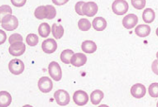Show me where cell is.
I'll return each mask as SVG.
<instances>
[{
  "label": "cell",
  "mask_w": 158,
  "mask_h": 107,
  "mask_svg": "<svg viewBox=\"0 0 158 107\" xmlns=\"http://www.w3.org/2000/svg\"><path fill=\"white\" fill-rule=\"evenodd\" d=\"M52 2L56 5H61L67 3L68 1H52Z\"/></svg>",
  "instance_id": "obj_35"
},
{
  "label": "cell",
  "mask_w": 158,
  "mask_h": 107,
  "mask_svg": "<svg viewBox=\"0 0 158 107\" xmlns=\"http://www.w3.org/2000/svg\"><path fill=\"white\" fill-rule=\"evenodd\" d=\"M151 29L150 27L147 25H138L135 29V33L137 36L141 38H144L149 36Z\"/></svg>",
  "instance_id": "obj_16"
},
{
  "label": "cell",
  "mask_w": 158,
  "mask_h": 107,
  "mask_svg": "<svg viewBox=\"0 0 158 107\" xmlns=\"http://www.w3.org/2000/svg\"><path fill=\"white\" fill-rule=\"evenodd\" d=\"M104 97L103 92L99 89L94 91L90 95V101L92 103L97 105L101 103V101Z\"/></svg>",
  "instance_id": "obj_19"
},
{
  "label": "cell",
  "mask_w": 158,
  "mask_h": 107,
  "mask_svg": "<svg viewBox=\"0 0 158 107\" xmlns=\"http://www.w3.org/2000/svg\"><path fill=\"white\" fill-rule=\"evenodd\" d=\"M156 107H158V101L157 103Z\"/></svg>",
  "instance_id": "obj_40"
},
{
  "label": "cell",
  "mask_w": 158,
  "mask_h": 107,
  "mask_svg": "<svg viewBox=\"0 0 158 107\" xmlns=\"http://www.w3.org/2000/svg\"><path fill=\"white\" fill-rule=\"evenodd\" d=\"M131 95L135 98L140 99L146 95V89L145 86L141 83H137L133 85L131 89Z\"/></svg>",
  "instance_id": "obj_11"
},
{
  "label": "cell",
  "mask_w": 158,
  "mask_h": 107,
  "mask_svg": "<svg viewBox=\"0 0 158 107\" xmlns=\"http://www.w3.org/2000/svg\"><path fill=\"white\" fill-rule=\"evenodd\" d=\"M9 44H11V45L14 43L18 42H23V37L19 34L14 33L9 37Z\"/></svg>",
  "instance_id": "obj_28"
},
{
  "label": "cell",
  "mask_w": 158,
  "mask_h": 107,
  "mask_svg": "<svg viewBox=\"0 0 158 107\" xmlns=\"http://www.w3.org/2000/svg\"><path fill=\"white\" fill-rule=\"evenodd\" d=\"M143 19L146 23H151L155 18V13L151 8H147L143 13Z\"/></svg>",
  "instance_id": "obj_20"
},
{
  "label": "cell",
  "mask_w": 158,
  "mask_h": 107,
  "mask_svg": "<svg viewBox=\"0 0 158 107\" xmlns=\"http://www.w3.org/2000/svg\"><path fill=\"white\" fill-rule=\"evenodd\" d=\"M74 52L72 50L67 49L64 50L61 52L60 55V59L61 61L66 64H69L71 59L74 55Z\"/></svg>",
  "instance_id": "obj_23"
},
{
  "label": "cell",
  "mask_w": 158,
  "mask_h": 107,
  "mask_svg": "<svg viewBox=\"0 0 158 107\" xmlns=\"http://www.w3.org/2000/svg\"><path fill=\"white\" fill-rule=\"evenodd\" d=\"M12 102L11 95L6 91L0 92V107H7Z\"/></svg>",
  "instance_id": "obj_17"
},
{
  "label": "cell",
  "mask_w": 158,
  "mask_h": 107,
  "mask_svg": "<svg viewBox=\"0 0 158 107\" xmlns=\"http://www.w3.org/2000/svg\"><path fill=\"white\" fill-rule=\"evenodd\" d=\"M131 3H132V6L136 9L141 10L145 7L146 4V1L145 0L132 1Z\"/></svg>",
  "instance_id": "obj_29"
},
{
  "label": "cell",
  "mask_w": 158,
  "mask_h": 107,
  "mask_svg": "<svg viewBox=\"0 0 158 107\" xmlns=\"http://www.w3.org/2000/svg\"><path fill=\"white\" fill-rule=\"evenodd\" d=\"M78 26L80 30L87 31L90 30L91 27L90 22L87 19H81L78 23Z\"/></svg>",
  "instance_id": "obj_24"
},
{
  "label": "cell",
  "mask_w": 158,
  "mask_h": 107,
  "mask_svg": "<svg viewBox=\"0 0 158 107\" xmlns=\"http://www.w3.org/2000/svg\"><path fill=\"white\" fill-rule=\"evenodd\" d=\"M85 3L83 2H79L76 3L75 6V10L77 13L79 15H84L82 12V7H83Z\"/></svg>",
  "instance_id": "obj_31"
},
{
  "label": "cell",
  "mask_w": 158,
  "mask_h": 107,
  "mask_svg": "<svg viewBox=\"0 0 158 107\" xmlns=\"http://www.w3.org/2000/svg\"><path fill=\"white\" fill-rule=\"evenodd\" d=\"M156 56V58H157L158 60V52H157Z\"/></svg>",
  "instance_id": "obj_39"
},
{
  "label": "cell",
  "mask_w": 158,
  "mask_h": 107,
  "mask_svg": "<svg viewBox=\"0 0 158 107\" xmlns=\"http://www.w3.org/2000/svg\"><path fill=\"white\" fill-rule=\"evenodd\" d=\"M98 11V6L95 2H88L85 3L82 7V12L84 15L93 17L96 15Z\"/></svg>",
  "instance_id": "obj_9"
},
{
  "label": "cell",
  "mask_w": 158,
  "mask_h": 107,
  "mask_svg": "<svg viewBox=\"0 0 158 107\" xmlns=\"http://www.w3.org/2000/svg\"><path fill=\"white\" fill-rule=\"evenodd\" d=\"M81 48L82 51L85 53L92 54L96 52L97 46L94 42L90 40H86L82 43Z\"/></svg>",
  "instance_id": "obj_14"
},
{
  "label": "cell",
  "mask_w": 158,
  "mask_h": 107,
  "mask_svg": "<svg viewBox=\"0 0 158 107\" xmlns=\"http://www.w3.org/2000/svg\"><path fill=\"white\" fill-rule=\"evenodd\" d=\"M54 97L57 104L62 106L67 105L70 101L69 94L63 89L56 91L54 93Z\"/></svg>",
  "instance_id": "obj_4"
},
{
  "label": "cell",
  "mask_w": 158,
  "mask_h": 107,
  "mask_svg": "<svg viewBox=\"0 0 158 107\" xmlns=\"http://www.w3.org/2000/svg\"><path fill=\"white\" fill-rule=\"evenodd\" d=\"M52 32L56 39H60L64 35V28L61 25H57L56 23H54L52 26Z\"/></svg>",
  "instance_id": "obj_22"
},
{
  "label": "cell",
  "mask_w": 158,
  "mask_h": 107,
  "mask_svg": "<svg viewBox=\"0 0 158 107\" xmlns=\"http://www.w3.org/2000/svg\"><path fill=\"white\" fill-rule=\"evenodd\" d=\"M57 48V44L53 38L44 40L42 44V49L45 53L50 54L55 52Z\"/></svg>",
  "instance_id": "obj_10"
},
{
  "label": "cell",
  "mask_w": 158,
  "mask_h": 107,
  "mask_svg": "<svg viewBox=\"0 0 158 107\" xmlns=\"http://www.w3.org/2000/svg\"><path fill=\"white\" fill-rule=\"evenodd\" d=\"M92 25L93 28L96 31H102L106 28L107 22L103 17H96L93 20Z\"/></svg>",
  "instance_id": "obj_15"
},
{
  "label": "cell",
  "mask_w": 158,
  "mask_h": 107,
  "mask_svg": "<svg viewBox=\"0 0 158 107\" xmlns=\"http://www.w3.org/2000/svg\"><path fill=\"white\" fill-rule=\"evenodd\" d=\"M73 100L75 104L80 106H82L85 105L88 103L89 96L85 92L79 90L74 93Z\"/></svg>",
  "instance_id": "obj_6"
},
{
  "label": "cell",
  "mask_w": 158,
  "mask_h": 107,
  "mask_svg": "<svg viewBox=\"0 0 158 107\" xmlns=\"http://www.w3.org/2000/svg\"><path fill=\"white\" fill-rule=\"evenodd\" d=\"M34 15L36 18L39 19H47L48 15V9L47 7L45 6H38L35 9L34 12Z\"/></svg>",
  "instance_id": "obj_18"
},
{
  "label": "cell",
  "mask_w": 158,
  "mask_h": 107,
  "mask_svg": "<svg viewBox=\"0 0 158 107\" xmlns=\"http://www.w3.org/2000/svg\"><path fill=\"white\" fill-rule=\"evenodd\" d=\"M11 3L15 6L22 7L26 3V1H11Z\"/></svg>",
  "instance_id": "obj_33"
},
{
  "label": "cell",
  "mask_w": 158,
  "mask_h": 107,
  "mask_svg": "<svg viewBox=\"0 0 158 107\" xmlns=\"http://www.w3.org/2000/svg\"><path fill=\"white\" fill-rule=\"evenodd\" d=\"M0 32V43L1 45L3 44L5 42L6 39V35L5 32L1 30Z\"/></svg>",
  "instance_id": "obj_34"
},
{
  "label": "cell",
  "mask_w": 158,
  "mask_h": 107,
  "mask_svg": "<svg viewBox=\"0 0 158 107\" xmlns=\"http://www.w3.org/2000/svg\"><path fill=\"white\" fill-rule=\"evenodd\" d=\"M149 95L154 98L158 97V83H152L148 87Z\"/></svg>",
  "instance_id": "obj_27"
},
{
  "label": "cell",
  "mask_w": 158,
  "mask_h": 107,
  "mask_svg": "<svg viewBox=\"0 0 158 107\" xmlns=\"http://www.w3.org/2000/svg\"><path fill=\"white\" fill-rule=\"evenodd\" d=\"M129 5L127 2L124 0L115 1L112 4V11L118 15H123L127 12Z\"/></svg>",
  "instance_id": "obj_2"
},
{
  "label": "cell",
  "mask_w": 158,
  "mask_h": 107,
  "mask_svg": "<svg viewBox=\"0 0 158 107\" xmlns=\"http://www.w3.org/2000/svg\"><path fill=\"white\" fill-rule=\"evenodd\" d=\"M38 86L40 90L44 93L50 92L53 87V82L52 80L47 76L42 77L40 79Z\"/></svg>",
  "instance_id": "obj_7"
},
{
  "label": "cell",
  "mask_w": 158,
  "mask_h": 107,
  "mask_svg": "<svg viewBox=\"0 0 158 107\" xmlns=\"http://www.w3.org/2000/svg\"><path fill=\"white\" fill-rule=\"evenodd\" d=\"M26 50V46L23 42L15 43L9 46V51L11 55L15 57L23 55Z\"/></svg>",
  "instance_id": "obj_8"
},
{
  "label": "cell",
  "mask_w": 158,
  "mask_h": 107,
  "mask_svg": "<svg viewBox=\"0 0 158 107\" xmlns=\"http://www.w3.org/2000/svg\"><path fill=\"white\" fill-rule=\"evenodd\" d=\"M87 61L86 56L83 53L75 54L71 59L70 63L73 66L76 67H80L84 66Z\"/></svg>",
  "instance_id": "obj_13"
},
{
  "label": "cell",
  "mask_w": 158,
  "mask_h": 107,
  "mask_svg": "<svg viewBox=\"0 0 158 107\" xmlns=\"http://www.w3.org/2000/svg\"><path fill=\"white\" fill-rule=\"evenodd\" d=\"M26 42L31 46H36L39 42V38L37 35L31 33L28 35L26 37Z\"/></svg>",
  "instance_id": "obj_25"
},
{
  "label": "cell",
  "mask_w": 158,
  "mask_h": 107,
  "mask_svg": "<svg viewBox=\"0 0 158 107\" xmlns=\"http://www.w3.org/2000/svg\"><path fill=\"white\" fill-rule=\"evenodd\" d=\"M98 107H110L109 106L106 105L102 104L101 105L99 106Z\"/></svg>",
  "instance_id": "obj_36"
},
{
  "label": "cell",
  "mask_w": 158,
  "mask_h": 107,
  "mask_svg": "<svg viewBox=\"0 0 158 107\" xmlns=\"http://www.w3.org/2000/svg\"><path fill=\"white\" fill-rule=\"evenodd\" d=\"M23 107H33L32 105H26L23 106Z\"/></svg>",
  "instance_id": "obj_37"
},
{
  "label": "cell",
  "mask_w": 158,
  "mask_h": 107,
  "mask_svg": "<svg viewBox=\"0 0 158 107\" xmlns=\"http://www.w3.org/2000/svg\"><path fill=\"white\" fill-rule=\"evenodd\" d=\"M152 69L154 74L158 75V60H155L152 65Z\"/></svg>",
  "instance_id": "obj_32"
},
{
  "label": "cell",
  "mask_w": 158,
  "mask_h": 107,
  "mask_svg": "<svg viewBox=\"0 0 158 107\" xmlns=\"http://www.w3.org/2000/svg\"><path fill=\"white\" fill-rule=\"evenodd\" d=\"M12 14V9L9 5H4L0 7V17L1 20L5 16L7 15H11Z\"/></svg>",
  "instance_id": "obj_26"
},
{
  "label": "cell",
  "mask_w": 158,
  "mask_h": 107,
  "mask_svg": "<svg viewBox=\"0 0 158 107\" xmlns=\"http://www.w3.org/2000/svg\"><path fill=\"white\" fill-rule=\"evenodd\" d=\"M138 17L133 14H130L124 17L123 20V26L127 29L133 28L138 24Z\"/></svg>",
  "instance_id": "obj_12"
},
{
  "label": "cell",
  "mask_w": 158,
  "mask_h": 107,
  "mask_svg": "<svg viewBox=\"0 0 158 107\" xmlns=\"http://www.w3.org/2000/svg\"><path fill=\"white\" fill-rule=\"evenodd\" d=\"M48 72L49 75L54 81H59L62 78V71L61 67L56 62L53 61L49 64Z\"/></svg>",
  "instance_id": "obj_3"
},
{
  "label": "cell",
  "mask_w": 158,
  "mask_h": 107,
  "mask_svg": "<svg viewBox=\"0 0 158 107\" xmlns=\"http://www.w3.org/2000/svg\"><path fill=\"white\" fill-rule=\"evenodd\" d=\"M9 68L11 74L19 75L24 71V65L23 62L19 59H13L9 63Z\"/></svg>",
  "instance_id": "obj_5"
},
{
  "label": "cell",
  "mask_w": 158,
  "mask_h": 107,
  "mask_svg": "<svg viewBox=\"0 0 158 107\" xmlns=\"http://www.w3.org/2000/svg\"><path fill=\"white\" fill-rule=\"evenodd\" d=\"M38 30L39 35L43 38H46L51 33V27L47 23H42L39 25Z\"/></svg>",
  "instance_id": "obj_21"
},
{
  "label": "cell",
  "mask_w": 158,
  "mask_h": 107,
  "mask_svg": "<svg viewBox=\"0 0 158 107\" xmlns=\"http://www.w3.org/2000/svg\"><path fill=\"white\" fill-rule=\"evenodd\" d=\"M2 28L7 31H13L18 27V19L15 16L7 15L5 16L1 20Z\"/></svg>",
  "instance_id": "obj_1"
},
{
  "label": "cell",
  "mask_w": 158,
  "mask_h": 107,
  "mask_svg": "<svg viewBox=\"0 0 158 107\" xmlns=\"http://www.w3.org/2000/svg\"><path fill=\"white\" fill-rule=\"evenodd\" d=\"M156 35L158 36V28H157L156 30Z\"/></svg>",
  "instance_id": "obj_38"
},
{
  "label": "cell",
  "mask_w": 158,
  "mask_h": 107,
  "mask_svg": "<svg viewBox=\"0 0 158 107\" xmlns=\"http://www.w3.org/2000/svg\"><path fill=\"white\" fill-rule=\"evenodd\" d=\"M48 9V15L47 19H52L55 18L56 15V11L55 8L52 5H46Z\"/></svg>",
  "instance_id": "obj_30"
}]
</instances>
